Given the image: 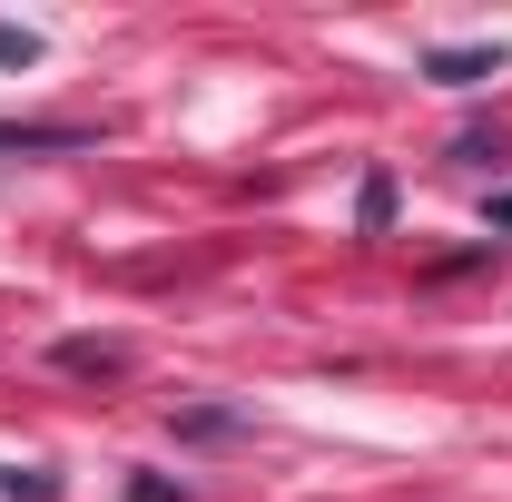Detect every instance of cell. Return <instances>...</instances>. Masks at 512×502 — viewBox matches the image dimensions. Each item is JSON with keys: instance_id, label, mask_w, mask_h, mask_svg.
<instances>
[{"instance_id": "6da1fadb", "label": "cell", "mask_w": 512, "mask_h": 502, "mask_svg": "<svg viewBox=\"0 0 512 502\" xmlns=\"http://www.w3.org/2000/svg\"><path fill=\"white\" fill-rule=\"evenodd\" d=\"M503 40H463V50H424V79H444V89H483V79H503Z\"/></svg>"}, {"instance_id": "7a4b0ae2", "label": "cell", "mask_w": 512, "mask_h": 502, "mask_svg": "<svg viewBox=\"0 0 512 502\" xmlns=\"http://www.w3.org/2000/svg\"><path fill=\"white\" fill-rule=\"evenodd\" d=\"M60 365H69V375H128V345H89V335H69Z\"/></svg>"}, {"instance_id": "3957f363", "label": "cell", "mask_w": 512, "mask_h": 502, "mask_svg": "<svg viewBox=\"0 0 512 502\" xmlns=\"http://www.w3.org/2000/svg\"><path fill=\"white\" fill-rule=\"evenodd\" d=\"M10 148H79V128H10L0 119V158H10Z\"/></svg>"}, {"instance_id": "277c9868", "label": "cell", "mask_w": 512, "mask_h": 502, "mask_svg": "<svg viewBox=\"0 0 512 502\" xmlns=\"http://www.w3.org/2000/svg\"><path fill=\"white\" fill-rule=\"evenodd\" d=\"M50 493H60V483H50L40 463H20V473H0V502H50Z\"/></svg>"}, {"instance_id": "5b68a950", "label": "cell", "mask_w": 512, "mask_h": 502, "mask_svg": "<svg viewBox=\"0 0 512 502\" xmlns=\"http://www.w3.org/2000/svg\"><path fill=\"white\" fill-rule=\"evenodd\" d=\"M40 60V30H20V20H0V69H30Z\"/></svg>"}, {"instance_id": "8992f818", "label": "cell", "mask_w": 512, "mask_h": 502, "mask_svg": "<svg viewBox=\"0 0 512 502\" xmlns=\"http://www.w3.org/2000/svg\"><path fill=\"white\" fill-rule=\"evenodd\" d=\"M453 158H463V168H483V158H503V128H463V138H453Z\"/></svg>"}, {"instance_id": "52a82bcc", "label": "cell", "mask_w": 512, "mask_h": 502, "mask_svg": "<svg viewBox=\"0 0 512 502\" xmlns=\"http://www.w3.org/2000/svg\"><path fill=\"white\" fill-rule=\"evenodd\" d=\"M493 217H503V227H512V197H503V207H493Z\"/></svg>"}]
</instances>
